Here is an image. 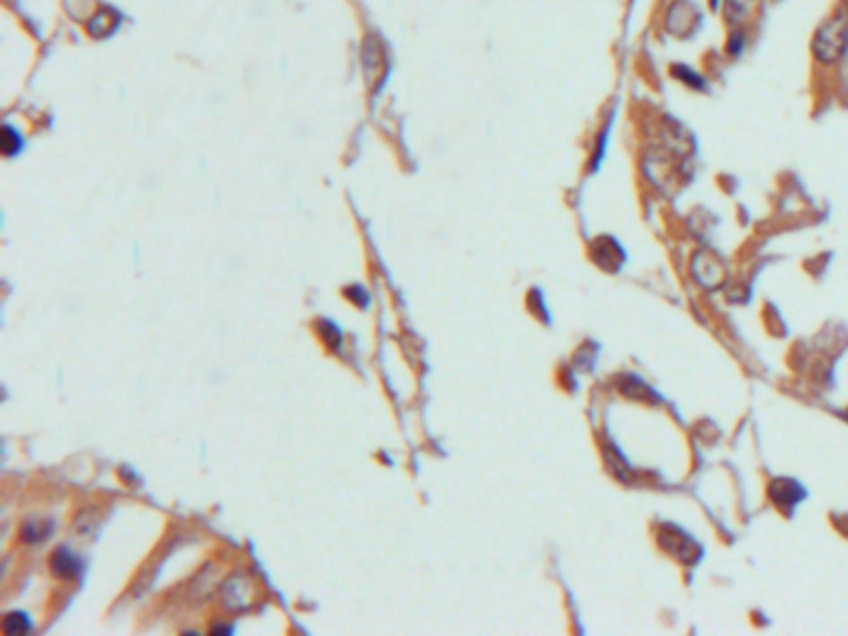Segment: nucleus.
Returning a JSON list of instances; mask_svg holds the SVG:
<instances>
[{"label":"nucleus","mask_w":848,"mask_h":636,"mask_svg":"<svg viewBox=\"0 0 848 636\" xmlns=\"http://www.w3.org/2000/svg\"><path fill=\"white\" fill-rule=\"evenodd\" d=\"M846 418H848V413H846Z\"/></svg>","instance_id":"f8f14e48"},{"label":"nucleus","mask_w":848,"mask_h":636,"mask_svg":"<svg viewBox=\"0 0 848 636\" xmlns=\"http://www.w3.org/2000/svg\"><path fill=\"white\" fill-rule=\"evenodd\" d=\"M3 137H5V140H3V152H5L8 157H13V154L22 147L21 135L13 130L11 125H5V127H3Z\"/></svg>","instance_id":"6e6552de"},{"label":"nucleus","mask_w":848,"mask_h":636,"mask_svg":"<svg viewBox=\"0 0 848 636\" xmlns=\"http://www.w3.org/2000/svg\"><path fill=\"white\" fill-rule=\"evenodd\" d=\"M28 629H31V622H28V616L22 614V612H13V614L5 616V622H3V632H5V634L28 632Z\"/></svg>","instance_id":"423d86ee"},{"label":"nucleus","mask_w":848,"mask_h":636,"mask_svg":"<svg viewBox=\"0 0 848 636\" xmlns=\"http://www.w3.org/2000/svg\"><path fill=\"white\" fill-rule=\"evenodd\" d=\"M749 3L752 0H724V15H727V21L731 25H739L744 18H746V13H749Z\"/></svg>","instance_id":"39448f33"},{"label":"nucleus","mask_w":848,"mask_h":636,"mask_svg":"<svg viewBox=\"0 0 848 636\" xmlns=\"http://www.w3.org/2000/svg\"><path fill=\"white\" fill-rule=\"evenodd\" d=\"M119 25V15L115 11H110V8H100L95 13V18L90 21V33L95 35V38H105L110 35L115 28Z\"/></svg>","instance_id":"7ed1b4c3"},{"label":"nucleus","mask_w":848,"mask_h":636,"mask_svg":"<svg viewBox=\"0 0 848 636\" xmlns=\"http://www.w3.org/2000/svg\"><path fill=\"white\" fill-rule=\"evenodd\" d=\"M769 495L776 505L782 507L784 512H794V507L806 500V490L796 480H773L769 485Z\"/></svg>","instance_id":"f03ea898"},{"label":"nucleus","mask_w":848,"mask_h":636,"mask_svg":"<svg viewBox=\"0 0 848 636\" xmlns=\"http://www.w3.org/2000/svg\"><path fill=\"white\" fill-rule=\"evenodd\" d=\"M319 331L326 335V341H329V344H336V341L341 344V331H339L333 324H329V321H322V324H319Z\"/></svg>","instance_id":"9d476101"},{"label":"nucleus","mask_w":848,"mask_h":636,"mask_svg":"<svg viewBox=\"0 0 848 636\" xmlns=\"http://www.w3.org/2000/svg\"><path fill=\"white\" fill-rule=\"evenodd\" d=\"M53 570L57 571L60 577H73V574L80 570V562L67 550H57L53 554Z\"/></svg>","instance_id":"20e7f679"},{"label":"nucleus","mask_w":848,"mask_h":636,"mask_svg":"<svg viewBox=\"0 0 848 636\" xmlns=\"http://www.w3.org/2000/svg\"><path fill=\"white\" fill-rule=\"evenodd\" d=\"M741 45H744V38H741V33H737V30H734V33H731V38H729V45H727V50H729L731 55H739Z\"/></svg>","instance_id":"9b49d317"},{"label":"nucleus","mask_w":848,"mask_h":636,"mask_svg":"<svg viewBox=\"0 0 848 636\" xmlns=\"http://www.w3.org/2000/svg\"><path fill=\"white\" fill-rule=\"evenodd\" d=\"M848 50V5H841L826 22L818 25L811 40V53L818 63H838Z\"/></svg>","instance_id":"f257e3e1"},{"label":"nucleus","mask_w":848,"mask_h":636,"mask_svg":"<svg viewBox=\"0 0 848 636\" xmlns=\"http://www.w3.org/2000/svg\"><path fill=\"white\" fill-rule=\"evenodd\" d=\"M346 296H351V301H354L356 306H361V309L368 306V293H366L361 286H349V289H346Z\"/></svg>","instance_id":"1a4fd4ad"},{"label":"nucleus","mask_w":848,"mask_h":636,"mask_svg":"<svg viewBox=\"0 0 848 636\" xmlns=\"http://www.w3.org/2000/svg\"><path fill=\"white\" fill-rule=\"evenodd\" d=\"M672 73H675V77H679V80H682L685 85L694 87V90H707L704 80H702V77H699L694 70H689V67L675 65V67H672Z\"/></svg>","instance_id":"0eeeda50"}]
</instances>
